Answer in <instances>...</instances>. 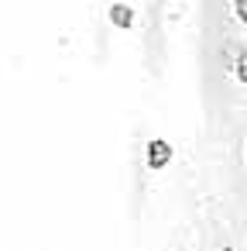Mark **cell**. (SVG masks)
<instances>
[{"label":"cell","mask_w":247,"mask_h":251,"mask_svg":"<svg viewBox=\"0 0 247 251\" xmlns=\"http://www.w3.org/2000/svg\"><path fill=\"white\" fill-rule=\"evenodd\" d=\"M172 145H168V138H151L148 145H144V165L151 169V172H161L168 162H172Z\"/></svg>","instance_id":"cell-1"},{"label":"cell","mask_w":247,"mask_h":251,"mask_svg":"<svg viewBox=\"0 0 247 251\" xmlns=\"http://www.w3.org/2000/svg\"><path fill=\"white\" fill-rule=\"evenodd\" d=\"M233 73H237V79H240V83H247V55H244V52L233 59Z\"/></svg>","instance_id":"cell-3"},{"label":"cell","mask_w":247,"mask_h":251,"mask_svg":"<svg viewBox=\"0 0 247 251\" xmlns=\"http://www.w3.org/2000/svg\"><path fill=\"white\" fill-rule=\"evenodd\" d=\"M223 251H233V248H223Z\"/></svg>","instance_id":"cell-5"},{"label":"cell","mask_w":247,"mask_h":251,"mask_svg":"<svg viewBox=\"0 0 247 251\" xmlns=\"http://www.w3.org/2000/svg\"><path fill=\"white\" fill-rule=\"evenodd\" d=\"M233 14L240 25H247V0H233Z\"/></svg>","instance_id":"cell-4"},{"label":"cell","mask_w":247,"mask_h":251,"mask_svg":"<svg viewBox=\"0 0 247 251\" xmlns=\"http://www.w3.org/2000/svg\"><path fill=\"white\" fill-rule=\"evenodd\" d=\"M107 18H110V25H113V28L131 31V28H134V21H137V11H134L131 4H113V7L107 11Z\"/></svg>","instance_id":"cell-2"}]
</instances>
